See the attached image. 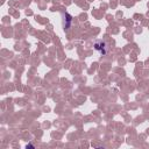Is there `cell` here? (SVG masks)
I'll return each instance as SVG.
<instances>
[{"label": "cell", "mask_w": 149, "mask_h": 149, "mask_svg": "<svg viewBox=\"0 0 149 149\" xmlns=\"http://www.w3.org/2000/svg\"><path fill=\"white\" fill-rule=\"evenodd\" d=\"M94 49H95L97 51H99L101 55H105V54L107 52V45H106V43L102 42V41H97V42L94 43Z\"/></svg>", "instance_id": "1"}]
</instances>
